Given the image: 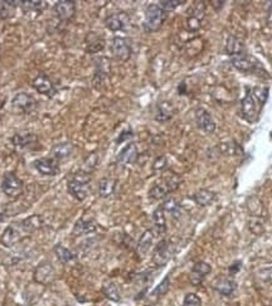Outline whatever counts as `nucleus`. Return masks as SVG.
<instances>
[{"label": "nucleus", "instance_id": "4c0bfd02", "mask_svg": "<svg viewBox=\"0 0 272 306\" xmlns=\"http://www.w3.org/2000/svg\"><path fill=\"white\" fill-rule=\"evenodd\" d=\"M252 95L255 96V99L261 106L266 104L267 99H269V88L267 87H255L252 91Z\"/></svg>", "mask_w": 272, "mask_h": 306}, {"label": "nucleus", "instance_id": "ddd939ff", "mask_svg": "<svg viewBox=\"0 0 272 306\" xmlns=\"http://www.w3.org/2000/svg\"><path fill=\"white\" fill-rule=\"evenodd\" d=\"M33 166L39 174L45 177H54L59 173L58 161L53 157H39L33 161Z\"/></svg>", "mask_w": 272, "mask_h": 306}, {"label": "nucleus", "instance_id": "f257e3e1", "mask_svg": "<svg viewBox=\"0 0 272 306\" xmlns=\"http://www.w3.org/2000/svg\"><path fill=\"white\" fill-rule=\"evenodd\" d=\"M90 173H86L83 170H79L78 173L73 175L67 183V191L75 199L84 200L90 193Z\"/></svg>", "mask_w": 272, "mask_h": 306}, {"label": "nucleus", "instance_id": "e433bc0d", "mask_svg": "<svg viewBox=\"0 0 272 306\" xmlns=\"http://www.w3.org/2000/svg\"><path fill=\"white\" fill-rule=\"evenodd\" d=\"M163 209L164 211L169 212L173 217H179L180 216V205L179 203L177 202L175 199L170 198V199L165 200L163 204Z\"/></svg>", "mask_w": 272, "mask_h": 306}, {"label": "nucleus", "instance_id": "423d86ee", "mask_svg": "<svg viewBox=\"0 0 272 306\" xmlns=\"http://www.w3.org/2000/svg\"><path fill=\"white\" fill-rule=\"evenodd\" d=\"M33 278L37 284L49 285L56 280V268L51 261H42L33 271Z\"/></svg>", "mask_w": 272, "mask_h": 306}, {"label": "nucleus", "instance_id": "0eeeda50", "mask_svg": "<svg viewBox=\"0 0 272 306\" xmlns=\"http://www.w3.org/2000/svg\"><path fill=\"white\" fill-rule=\"evenodd\" d=\"M26 236H28V234L26 233V230H23L20 222L13 223V225L8 226V227L4 230L3 234L0 237V242H1V244L5 246V247H13L14 244L22 241Z\"/></svg>", "mask_w": 272, "mask_h": 306}, {"label": "nucleus", "instance_id": "603ef678", "mask_svg": "<svg viewBox=\"0 0 272 306\" xmlns=\"http://www.w3.org/2000/svg\"><path fill=\"white\" fill-rule=\"evenodd\" d=\"M0 120H1V115H0Z\"/></svg>", "mask_w": 272, "mask_h": 306}, {"label": "nucleus", "instance_id": "412c9836", "mask_svg": "<svg viewBox=\"0 0 272 306\" xmlns=\"http://www.w3.org/2000/svg\"><path fill=\"white\" fill-rule=\"evenodd\" d=\"M154 237H155V232L153 230H146L143 234H141L140 239L138 242V253L140 256H145L146 253L149 252L150 248L153 246V242H154Z\"/></svg>", "mask_w": 272, "mask_h": 306}, {"label": "nucleus", "instance_id": "aec40b11", "mask_svg": "<svg viewBox=\"0 0 272 306\" xmlns=\"http://www.w3.org/2000/svg\"><path fill=\"white\" fill-rule=\"evenodd\" d=\"M86 52L88 53H98L105 48V39L95 32H90L86 36Z\"/></svg>", "mask_w": 272, "mask_h": 306}, {"label": "nucleus", "instance_id": "c85d7f7f", "mask_svg": "<svg viewBox=\"0 0 272 306\" xmlns=\"http://www.w3.org/2000/svg\"><path fill=\"white\" fill-rule=\"evenodd\" d=\"M193 199L200 207H207L216 199V193L209 189H200L196 193H194Z\"/></svg>", "mask_w": 272, "mask_h": 306}, {"label": "nucleus", "instance_id": "6ab92c4d", "mask_svg": "<svg viewBox=\"0 0 272 306\" xmlns=\"http://www.w3.org/2000/svg\"><path fill=\"white\" fill-rule=\"evenodd\" d=\"M73 153H75V145L70 143V141H63V143L56 144L52 148V157L56 159L57 161L66 160V159L72 156Z\"/></svg>", "mask_w": 272, "mask_h": 306}, {"label": "nucleus", "instance_id": "de8ad7c7", "mask_svg": "<svg viewBox=\"0 0 272 306\" xmlns=\"http://www.w3.org/2000/svg\"><path fill=\"white\" fill-rule=\"evenodd\" d=\"M239 265H241V262H236V264H233L232 266L230 267L231 272H236V271H238L239 268H241V266H239Z\"/></svg>", "mask_w": 272, "mask_h": 306}, {"label": "nucleus", "instance_id": "dca6fc26", "mask_svg": "<svg viewBox=\"0 0 272 306\" xmlns=\"http://www.w3.org/2000/svg\"><path fill=\"white\" fill-rule=\"evenodd\" d=\"M129 23L130 18L126 13H115V14H111L110 17H107L106 20H105V24L111 32L123 31L129 26Z\"/></svg>", "mask_w": 272, "mask_h": 306}, {"label": "nucleus", "instance_id": "a878e982", "mask_svg": "<svg viewBox=\"0 0 272 306\" xmlns=\"http://www.w3.org/2000/svg\"><path fill=\"white\" fill-rule=\"evenodd\" d=\"M20 225H22L23 230H26L27 234H31L42 227L43 218L40 216H38V214H33V216L28 217V218L23 219L22 222H20Z\"/></svg>", "mask_w": 272, "mask_h": 306}, {"label": "nucleus", "instance_id": "8fccbe9b", "mask_svg": "<svg viewBox=\"0 0 272 306\" xmlns=\"http://www.w3.org/2000/svg\"><path fill=\"white\" fill-rule=\"evenodd\" d=\"M4 219H5V217H4V214L0 213V222H3Z\"/></svg>", "mask_w": 272, "mask_h": 306}, {"label": "nucleus", "instance_id": "7ed1b4c3", "mask_svg": "<svg viewBox=\"0 0 272 306\" xmlns=\"http://www.w3.org/2000/svg\"><path fill=\"white\" fill-rule=\"evenodd\" d=\"M166 18V13L159 8L157 4H150L145 11V19H144V31L146 33H154L159 31L164 24Z\"/></svg>", "mask_w": 272, "mask_h": 306}, {"label": "nucleus", "instance_id": "c756f323", "mask_svg": "<svg viewBox=\"0 0 272 306\" xmlns=\"http://www.w3.org/2000/svg\"><path fill=\"white\" fill-rule=\"evenodd\" d=\"M54 253H56L58 261L63 265L70 264V262L75 261V259H76L75 253L71 250H68V248H66L65 246H62L61 243L54 246Z\"/></svg>", "mask_w": 272, "mask_h": 306}, {"label": "nucleus", "instance_id": "2eb2a0df", "mask_svg": "<svg viewBox=\"0 0 272 306\" xmlns=\"http://www.w3.org/2000/svg\"><path fill=\"white\" fill-rule=\"evenodd\" d=\"M32 86H33V88L38 93L44 96H49V97L56 95L57 92L53 81H52L47 75H38V76L33 79V82H32Z\"/></svg>", "mask_w": 272, "mask_h": 306}, {"label": "nucleus", "instance_id": "c03bdc74", "mask_svg": "<svg viewBox=\"0 0 272 306\" xmlns=\"http://www.w3.org/2000/svg\"><path fill=\"white\" fill-rule=\"evenodd\" d=\"M258 280H261L262 282H272V267H266V268H261L256 273Z\"/></svg>", "mask_w": 272, "mask_h": 306}, {"label": "nucleus", "instance_id": "f03ea898", "mask_svg": "<svg viewBox=\"0 0 272 306\" xmlns=\"http://www.w3.org/2000/svg\"><path fill=\"white\" fill-rule=\"evenodd\" d=\"M182 177L175 174V173H173V174L170 175H166L165 178H163V179L160 180L159 183H156V184L150 189L149 197L154 200L164 199L169 193L177 191L180 187V184H182Z\"/></svg>", "mask_w": 272, "mask_h": 306}, {"label": "nucleus", "instance_id": "473e14b6", "mask_svg": "<svg viewBox=\"0 0 272 306\" xmlns=\"http://www.w3.org/2000/svg\"><path fill=\"white\" fill-rule=\"evenodd\" d=\"M236 289V282L230 278H222L219 282L216 284V290L223 296H230Z\"/></svg>", "mask_w": 272, "mask_h": 306}, {"label": "nucleus", "instance_id": "2f4dec72", "mask_svg": "<svg viewBox=\"0 0 272 306\" xmlns=\"http://www.w3.org/2000/svg\"><path fill=\"white\" fill-rule=\"evenodd\" d=\"M19 6L26 14H28V13L39 14V13L43 11V9L45 8V3L44 1H37V0H33V1H20Z\"/></svg>", "mask_w": 272, "mask_h": 306}, {"label": "nucleus", "instance_id": "58836bf2", "mask_svg": "<svg viewBox=\"0 0 272 306\" xmlns=\"http://www.w3.org/2000/svg\"><path fill=\"white\" fill-rule=\"evenodd\" d=\"M182 4H184V0H161V1H159V8L161 9V10H164L166 13V11H171V10H174L175 8H178L179 5H182Z\"/></svg>", "mask_w": 272, "mask_h": 306}, {"label": "nucleus", "instance_id": "4468645a", "mask_svg": "<svg viewBox=\"0 0 272 306\" xmlns=\"http://www.w3.org/2000/svg\"><path fill=\"white\" fill-rule=\"evenodd\" d=\"M194 115H195V122L199 129H202L207 134H213L216 131V121L213 120L209 111H207L203 107H198Z\"/></svg>", "mask_w": 272, "mask_h": 306}, {"label": "nucleus", "instance_id": "bb28decb", "mask_svg": "<svg viewBox=\"0 0 272 306\" xmlns=\"http://www.w3.org/2000/svg\"><path fill=\"white\" fill-rule=\"evenodd\" d=\"M225 51L228 56L233 57V56H237V54H241L243 53L244 51V47H243V43L234 36H230L228 37L227 42H226V47H225Z\"/></svg>", "mask_w": 272, "mask_h": 306}, {"label": "nucleus", "instance_id": "f8f14e48", "mask_svg": "<svg viewBox=\"0 0 272 306\" xmlns=\"http://www.w3.org/2000/svg\"><path fill=\"white\" fill-rule=\"evenodd\" d=\"M231 62H232L233 67H236L237 70L241 72H257L258 68H261L260 63L252 58L251 56L243 53L237 54V56L231 57Z\"/></svg>", "mask_w": 272, "mask_h": 306}, {"label": "nucleus", "instance_id": "ea45409f", "mask_svg": "<svg viewBox=\"0 0 272 306\" xmlns=\"http://www.w3.org/2000/svg\"><path fill=\"white\" fill-rule=\"evenodd\" d=\"M98 163V157L96 154H90L87 157H86V160L83 161V166H82L81 170L86 171V173H90L96 168Z\"/></svg>", "mask_w": 272, "mask_h": 306}, {"label": "nucleus", "instance_id": "a19ab883", "mask_svg": "<svg viewBox=\"0 0 272 306\" xmlns=\"http://www.w3.org/2000/svg\"><path fill=\"white\" fill-rule=\"evenodd\" d=\"M169 287H170V278H169V276H166V277L157 285L156 289L153 291V294L157 296H163L169 291Z\"/></svg>", "mask_w": 272, "mask_h": 306}, {"label": "nucleus", "instance_id": "7c9ffc66", "mask_svg": "<svg viewBox=\"0 0 272 306\" xmlns=\"http://www.w3.org/2000/svg\"><path fill=\"white\" fill-rule=\"evenodd\" d=\"M20 5V1H13V0H6V1H0V18L1 19H8L13 17L15 9Z\"/></svg>", "mask_w": 272, "mask_h": 306}, {"label": "nucleus", "instance_id": "393cba45", "mask_svg": "<svg viewBox=\"0 0 272 306\" xmlns=\"http://www.w3.org/2000/svg\"><path fill=\"white\" fill-rule=\"evenodd\" d=\"M153 223L156 234H164L166 232V219L163 207L156 208L153 213Z\"/></svg>", "mask_w": 272, "mask_h": 306}, {"label": "nucleus", "instance_id": "9d476101", "mask_svg": "<svg viewBox=\"0 0 272 306\" xmlns=\"http://www.w3.org/2000/svg\"><path fill=\"white\" fill-rule=\"evenodd\" d=\"M111 52L118 61H129L132 54V48L129 40L122 37H115L111 43Z\"/></svg>", "mask_w": 272, "mask_h": 306}, {"label": "nucleus", "instance_id": "72a5a7b5", "mask_svg": "<svg viewBox=\"0 0 272 306\" xmlns=\"http://www.w3.org/2000/svg\"><path fill=\"white\" fill-rule=\"evenodd\" d=\"M102 292L105 294L107 299L113 301H120L121 296H120V291H118V287L116 286V284L109 281L106 284L102 286Z\"/></svg>", "mask_w": 272, "mask_h": 306}, {"label": "nucleus", "instance_id": "5fc2aeb1", "mask_svg": "<svg viewBox=\"0 0 272 306\" xmlns=\"http://www.w3.org/2000/svg\"><path fill=\"white\" fill-rule=\"evenodd\" d=\"M149 306H152V305H149Z\"/></svg>", "mask_w": 272, "mask_h": 306}, {"label": "nucleus", "instance_id": "39448f33", "mask_svg": "<svg viewBox=\"0 0 272 306\" xmlns=\"http://www.w3.org/2000/svg\"><path fill=\"white\" fill-rule=\"evenodd\" d=\"M261 109L262 106L258 104L252 92L248 91L247 95L244 96V99L241 101L242 117L248 122H255V121H257L258 115L261 113Z\"/></svg>", "mask_w": 272, "mask_h": 306}, {"label": "nucleus", "instance_id": "3c124183", "mask_svg": "<svg viewBox=\"0 0 272 306\" xmlns=\"http://www.w3.org/2000/svg\"><path fill=\"white\" fill-rule=\"evenodd\" d=\"M0 53H1V47H0Z\"/></svg>", "mask_w": 272, "mask_h": 306}, {"label": "nucleus", "instance_id": "f3484780", "mask_svg": "<svg viewBox=\"0 0 272 306\" xmlns=\"http://www.w3.org/2000/svg\"><path fill=\"white\" fill-rule=\"evenodd\" d=\"M139 156L138 146L135 143H129L117 155V163L120 165H127L136 161Z\"/></svg>", "mask_w": 272, "mask_h": 306}, {"label": "nucleus", "instance_id": "a18cd8bd", "mask_svg": "<svg viewBox=\"0 0 272 306\" xmlns=\"http://www.w3.org/2000/svg\"><path fill=\"white\" fill-rule=\"evenodd\" d=\"M166 165H168V160H166V157L159 156L156 160L154 161V164H153V169H154V171H163L166 169Z\"/></svg>", "mask_w": 272, "mask_h": 306}, {"label": "nucleus", "instance_id": "b1692460", "mask_svg": "<svg viewBox=\"0 0 272 306\" xmlns=\"http://www.w3.org/2000/svg\"><path fill=\"white\" fill-rule=\"evenodd\" d=\"M116 182L113 178H102L98 183V195L101 198H109L115 193L116 189Z\"/></svg>", "mask_w": 272, "mask_h": 306}, {"label": "nucleus", "instance_id": "a211bd4d", "mask_svg": "<svg viewBox=\"0 0 272 306\" xmlns=\"http://www.w3.org/2000/svg\"><path fill=\"white\" fill-rule=\"evenodd\" d=\"M37 140H38L37 135L31 131L17 132V134H14L10 139L11 144H13L15 148H18V149H26V148H28L32 144L37 143Z\"/></svg>", "mask_w": 272, "mask_h": 306}, {"label": "nucleus", "instance_id": "cd10ccee", "mask_svg": "<svg viewBox=\"0 0 272 306\" xmlns=\"http://www.w3.org/2000/svg\"><path fill=\"white\" fill-rule=\"evenodd\" d=\"M173 117V106L170 102L163 101L156 106V114H155V120L159 122H165Z\"/></svg>", "mask_w": 272, "mask_h": 306}, {"label": "nucleus", "instance_id": "c9c22d12", "mask_svg": "<svg viewBox=\"0 0 272 306\" xmlns=\"http://www.w3.org/2000/svg\"><path fill=\"white\" fill-rule=\"evenodd\" d=\"M96 63H97V73H96V76L98 77H106L107 75L110 73V61L107 58H105V57H100V58L96 61Z\"/></svg>", "mask_w": 272, "mask_h": 306}, {"label": "nucleus", "instance_id": "09e8293b", "mask_svg": "<svg viewBox=\"0 0 272 306\" xmlns=\"http://www.w3.org/2000/svg\"><path fill=\"white\" fill-rule=\"evenodd\" d=\"M267 20H269V23H272V3H271V5H270V8H269V14H267Z\"/></svg>", "mask_w": 272, "mask_h": 306}, {"label": "nucleus", "instance_id": "6e6552de", "mask_svg": "<svg viewBox=\"0 0 272 306\" xmlns=\"http://www.w3.org/2000/svg\"><path fill=\"white\" fill-rule=\"evenodd\" d=\"M11 105L15 110L20 111L24 115H29L38 107V102L33 96L27 92H19L11 99Z\"/></svg>", "mask_w": 272, "mask_h": 306}, {"label": "nucleus", "instance_id": "20e7f679", "mask_svg": "<svg viewBox=\"0 0 272 306\" xmlns=\"http://www.w3.org/2000/svg\"><path fill=\"white\" fill-rule=\"evenodd\" d=\"M24 184L22 179L13 171L5 173L1 180V191L9 198H17L23 193Z\"/></svg>", "mask_w": 272, "mask_h": 306}, {"label": "nucleus", "instance_id": "9b49d317", "mask_svg": "<svg viewBox=\"0 0 272 306\" xmlns=\"http://www.w3.org/2000/svg\"><path fill=\"white\" fill-rule=\"evenodd\" d=\"M76 1L72 0H59L53 5L54 14L62 22H70L76 14Z\"/></svg>", "mask_w": 272, "mask_h": 306}, {"label": "nucleus", "instance_id": "37998d69", "mask_svg": "<svg viewBox=\"0 0 272 306\" xmlns=\"http://www.w3.org/2000/svg\"><path fill=\"white\" fill-rule=\"evenodd\" d=\"M183 306H202V300L196 294H188L184 298Z\"/></svg>", "mask_w": 272, "mask_h": 306}, {"label": "nucleus", "instance_id": "79ce46f5", "mask_svg": "<svg viewBox=\"0 0 272 306\" xmlns=\"http://www.w3.org/2000/svg\"><path fill=\"white\" fill-rule=\"evenodd\" d=\"M237 149H238V145L234 141H230V143H225L219 145V150H221L222 154L233 155L236 154Z\"/></svg>", "mask_w": 272, "mask_h": 306}, {"label": "nucleus", "instance_id": "5701e85b", "mask_svg": "<svg viewBox=\"0 0 272 306\" xmlns=\"http://www.w3.org/2000/svg\"><path fill=\"white\" fill-rule=\"evenodd\" d=\"M97 230V226L93 221H84V219H79L77 221L75 227H73V236H87V234L93 233Z\"/></svg>", "mask_w": 272, "mask_h": 306}, {"label": "nucleus", "instance_id": "49530a36", "mask_svg": "<svg viewBox=\"0 0 272 306\" xmlns=\"http://www.w3.org/2000/svg\"><path fill=\"white\" fill-rule=\"evenodd\" d=\"M131 138H132V132L131 131H123L122 134H121L120 138L117 139V143H121V141L126 140V139H131Z\"/></svg>", "mask_w": 272, "mask_h": 306}, {"label": "nucleus", "instance_id": "4be33fe9", "mask_svg": "<svg viewBox=\"0 0 272 306\" xmlns=\"http://www.w3.org/2000/svg\"><path fill=\"white\" fill-rule=\"evenodd\" d=\"M211 270L212 267L207 262H198V264H195L193 270H192L191 282L193 285H199L203 278H204V276L211 272Z\"/></svg>", "mask_w": 272, "mask_h": 306}, {"label": "nucleus", "instance_id": "f704fd0d", "mask_svg": "<svg viewBox=\"0 0 272 306\" xmlns=\"http://www.w3.org/2000/svg\"><path fill=\"white\" fill-rule=\"evenodd\" d=\"M247 208L253 217H261L262 212H264V205H262L261 200L256 197H251L247 200Z\"/></svg>", "mask_w": 272, "mask_h": 306}, {"label": "nucleus", "instance_id": "864d4df0", "mask_svg": "<svg viewBox=\"0 0 272 306\" xmlns=\"http://www.w3.org/2000/svg\"><path fill=\"white\" fill-rule=\"evenodd\" d=\"M271 306H272V301H271Z\"/></svg>", "mask_w": 272, "mask_h": 306}, {"label": "nucleus", "instance_id": "1a4fd4ad", "mask_svg": "<svg viewBox=\"0 0 272 306\" xmlns=\"http://www.w3.org/2000/svg\"><path fill=\"white\" fill-rule=\"evenodd\" d=\"M173 255H174V246H173V243L168 241V239H163L155 247L153 261H154L156 266H164L165 264H168Z\"/></svg>", "mask_w": 272, "mask_h": 306}]
</instances>
